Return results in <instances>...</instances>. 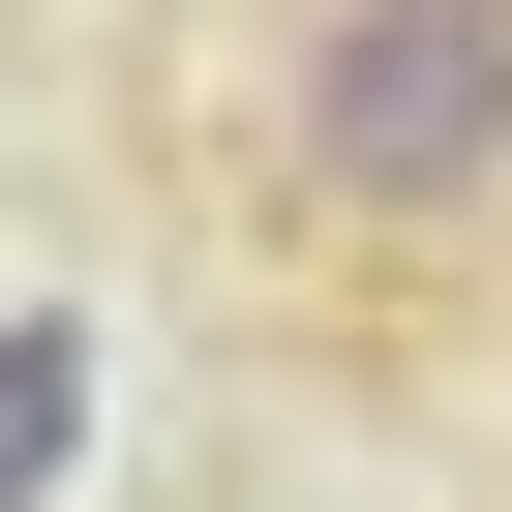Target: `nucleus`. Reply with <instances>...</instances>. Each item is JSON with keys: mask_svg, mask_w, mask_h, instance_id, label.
<instances>
[{"mask_svg": "<svg viewBox=\"0 0 512 512\" xmlns=\"http://www.w3.org/2000/svg\"><path fill=\"white\" fill-rule=\"evenodd\" d=\"M272 151H302V211L452 241V211L512 181V0H332L302 91H272Z\"/></svg>", "mask_w": 512, "mask_h": 512, "instance_id": "obj_1", "label": "nucleus"}, {"mask_svg": "<svg viewBox=\"0 0 512 512\" xmlns=\"http://www.w3.org/2000/svg\"><path fill=\"white\" fill-rule=\"evenodd\" d=\"M61 392H91L61 332H0V512H31V482H61Z\"/></svg>", "mask_w": 512, "mask_h": 512, "instance_id": "obj_2", "label": "nucleus"}]
</instances>
